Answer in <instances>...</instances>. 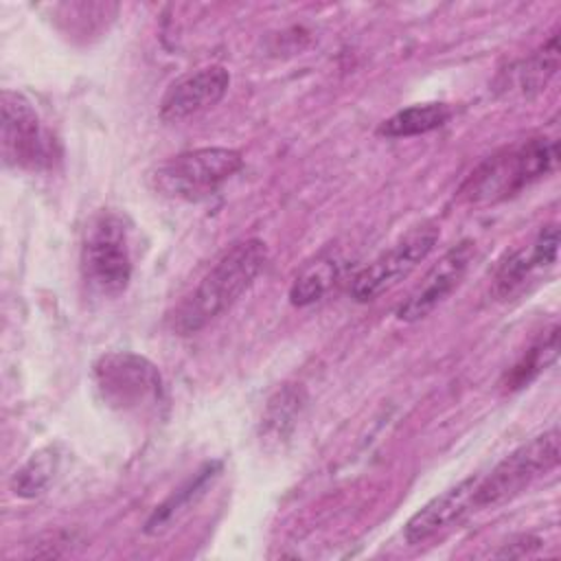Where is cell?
I'll return each instance as SVG.
<instances>
[{
  "mask_svg": "<svg viewBox=\"0 0 561 561\" xmlns=\"http://www.w3.org/2000/svg\"><path fill=\"white\" fill-rule=\"evenodd\" d=\"M270 259L261 239H243L232 243L217 263L206 272L197 287L169 316L171 331L193 335L228 311L265 270Z\"/></svg>",
  "mask_w": 561,
  "mask_h": 561,
  "instance_id": "cell-1",
  "label": "cell"
},
{
  "mask_svg": "<svg viewBox=\"0 0 561 561\" xmlns=\"http://www.w3.org/2000/svg\"><path fill=\"white\" fill-rule=\"evenodd\" d=\"M559 465V430L550 427L528 443L513 449L504 460H500L486 478L478 480L473 493V508L497 506L515 495H519L526 486H530L537 478L546 476Z\"/></svg>",
  "mask_w": 561,
  "mask_h": 561,
  "instance_id": "cell-5",
  "label": "cell"
},
{
  "mask_svg": "<svg viewBox=\"0 0 561 561\" xmlns=\"http://www.w3.org/2000/svg\"><path fill=\"white\" fill-rule=\"evenodd\" d=\"M559 70V37L552 35L539 50L513 68V79L524 96L539 94Z\"/></svg>",
  "mask_w": 561,
  "mask_h": 561,
  "instance_id": "cell-17",
  "label": "cell"
},
{
  "mask_svg": "<svg viewBox=\"0 0 561 561\" xmlns=\"http://www.w3.org/2000/svg\"><path fill=\"white\" fill-rule=\"evenodd\" d=\"M473 256V243L460 241L451 245L425 274L419 287L408 296L405 302L397 309L401 322H416L432 313L462 280Z\"/></svg>",
  "mask_w": 561,
  "mask_h": 561,
  "instance_id": "cell-9",
  "label": "cell"
},
{
  "mask_svg": "<svg viewBox=\"0 0 561 561\" xmlns=\"http://www.w3.org/2000/svg\"><path fill=\"white\" fill-rule=\"evenodd\" d=\"M557 353H559V327L552 324L546 331V335L530 351H526V355L513 366V370L506 377V388L517 390L530 383L541 370H546L557 359Z\"/></svg>",
  "mask_w": 561,
  "mask_h": 561,
  "instance_id": "cell-18",
  "label": "cell"
},
{
  "mask_svg": "<svg viewBox=\"0 0 561 561\" xmlns=\"http://www.w3.org/2000/svg\"><path fill=\"white\" fill-rule=\"evenodd\" d=\"M134 261L129 230L114 210L90 217L81 237V274L85 285L105 298L123 294L131 280Z\"/></svg>",
  "mask_w": 561,
  "mask_h": 561,
  "instance_id": "cell-3",
  "label": "cell"
},
{
  "mask_svg": "<svg viewBox=\"0 0 561 561\" xmlns=\"http://www.w3.org/2000/svg\"><path fill=\"white\" fill-rule=\"evenodd\" d=\"M478 480V476H469L458 484L449 486L447 491H443L440 495L432 497L427 504H423L405 524V541L412 546L423 543L454 526L469 511H473V493Z\"/></svg>",
  "mask_w": 561,
  "mask_h": 561,
  "instance_id": "cell-11",
  "label": "cell"
},
{
  "mask_svg": "<svg viewBox=\"0 0 561 561\" xmlns=\"http://www.w3.org/2000/svg\"><path fill=\"white\" fill-rule=\"evenodd\" d=\"M2 156L9 167L42 171L53 164L55 142L44 129L33 103L13 90H2Z\"/></svg>",
  "mask_w": 561,
  "mask_h": 561,
  "instance_id": "cell-7",
  "label": "cell"
},
{
  "mask_svg": "<svg viewBox=\"0 0 561 561\" xmlns=\"http://www.w3.org/2000/svg\"><path fill=\"white\" fill-rule=\"evenodd\" d=\"M219 467H221L219 462H208V465L197 473L195 480H191L184 489H180L178 493H173L164 504H160V506L153 511V515L147 519L145 530H147V533H160V530L173 519V515H178L180 511H184V506H188L191 500H195L197 495L204 493V489L208 486V482H213V478L219 473Z\"/></svg>",
  "mask_w": 561,
  "mask_h": 561,
  "instance_id": "cell-19",
  "label": "cell"
},
{
  "mask_svg": "<svg viewBox=\"0 0 561 561\" xmlns=\"http://www.w3.org/2000/svg\"><path fill=\"white\" fill-rule=\"evenodd\" d=\"M559 162V140L537 136L528 142L486 158L465 182L469 202H500L554 171Z\"/></svg>",
  "mask_w": 561,
  "mask_h": 561,
  "instance_id": "cell-2",
  "label": "cell"
},
{
  "mask_svg": "<svg viewBox=\"0 0 561 561\" xmlns=\"http://www.w3.org/2000/svg\"><path fill=\"white\" fill-rule=\"evenodd\" d=\"M342 267H344V261L333 250L318 254L294 278L289 289V300L296 307H307L318 302L337 283V278L342 276Z\"/></svg>",
  "mask_w": 561,
  "mask_h": 561,
  "instance_id": "cell-14",
  "label": "cell"
},
{
  "mask_svg": "<svg viewBox=\"0 0 561 561\" xmlns=\"http://www.w3.org/2000/svg\"><path fill=\"white\" fill-rule=\"evenodd\" d=\"M230 85V72L224 66H206L173 81L160 99V118L178 123L217 105Z\"/></svg>",
  "mask_w": 561,
  "mask_h": 561,
  "instance_id": "cell-10",
  "label": "cell"
},
{
  "mask_svg": "<svg viewBox=\"0 0 561 561\" xmlns=\"http://www.w3.org/2000/svg\"><path fill=\"white\" fill-rule=\"evenodd\" d=\"M557 250H559V228L557 224H548L537 232V237L528 245L511 252L500 263L493 278V294L497 298L513 296L533 272L548 270L557 263Z\"/></svg>",
  "mask_w": 561,
  "mask_h": 561,
  "instance_id": "cell-12",
  "label": "cell"
},
{
  "mask_svg": "<svg viewBox=\"0 0 561 561\" xmlns=\"http://www.w3.org/2000/svg\"><path fill=\"white\" fill-rule=\"evenodd\" d=\"M440 230L436 224L425 221L408 230L392 248L373 259L351 285V296L357 302H370L383 291L401 283L425 256L434 250Z\"/></svg>",
  "mask_w": 561,
  "mask_h": 561,
  "instance_id": "cell-8",
  "label": "cell"
},
{
  "mask_svg": "<svg viewBox=\"0 0 561 561\" xmlns=\"http://www.w3.org/2000/svg\"><path fill=\"white\" fill-rule=\"evenodd\" d=\"M59 462H61V454L57 445H46L33 451L28 460L20 469H15V473L9 480L13 495L24 500L42 495L55 480L59 471Z\"/></svg>",
  "mask_w": 561,
  "mask_h": 561,
  "instance_id": "cell-15",
  "label": "cell"
},
{
  "mask_svg": "<svg viewBox=\"0 0 561 561\" xmlns=\"http://www.w3.org/2000/svg\"><path fill=\"white\" fill-rule=\"evenodd\" d=\"M243 167V156L228 147H202L160 162L151 173L156 193L171 199L199 202L217 193Z\"/></svg>",
  "mask_w": 561,
  "mask_h": 561,
  "instance_id": "cell-4",
  "label": "cell"
},
{
  "mask_svg": "<svg viewBox=\"0 0 561 561\" xmlns=\"http://www.w3.org/2000/svg\"><path fill=\"white\" fill-rule=\"evenodd\" d=\"M94 381L103 401L121 412H151L164 401L160 370L142 355L112 351L96 359Z\"/></svg>",
  "mask_w": 561,
  "mask_h": 561,
  "instance_id": "cell-6",
  "label": "cell"
},
{
  "mask_svg": "<svg viewBox=\"0 0 561 561\" xmlns=\"http://www.w3.org/2000/svg\"><path fill=\"white\" fill-rule=\"evenodd\" d=\"M451 118V110L445 103H421L410 105L405 110L394 112L390 118H386L377 134L386 138H405V136H419L434 131L443 127Z\"/></svg>",
  "mask_w": 561,
  "mask_h": 561,
  "instance_id": "cell-16",
  "label": "cell"
},
{
  "mask_svg": "<svg viewBox=\"0 0 561 561\" xmlns=\"http://www.w3.org/2000/svg\"><path fill=\"white\" fill-rule=\"evenodd\" d=\"M307 403V392L300 383H285L280 386L270 399L261 416V440L280 445L285 443Z\"/></svg>",
  "mask_w": 561,
  "mask_h": 561,
  "instance_id": "cell-13",
  "label": "cell"
}]
</instances>
